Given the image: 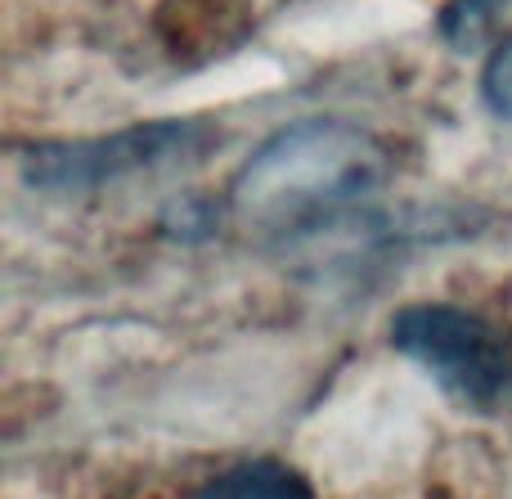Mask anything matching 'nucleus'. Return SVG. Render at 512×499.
<instances>
[{"mask_svg":"<svg viewBox=\"0 0 512 499\" xmlns=\"http://www.w3.org/2000/svg\"><path fill=\"white\" fill-rule=\"evenodd\" d=\"M382 176V149L346 122L279 131L234 180V212L265 230H297L342 212Z\"/></svg>","mask_w":512,"mask_h":499,"instance_id":"nucleus-1","label":"nucleus"},{"mask_svg":"<svg viewBox=\"0 0 512 499\" xmlns=\"http://www.w3.org/2000/svg\"><path fill=\"white\" fill-rule=\"evenodd\" d=\"M391 342L463 405L499 410L512 401V351L477 315L454 306H409L391 324Z\"/></svg>","mask_w":512,"mask_h":499,"instance_id":"nucleus-2","label":"nucleus"},{"mask_svg":"<svg viewBox=\"0 0 512 499\" xmlns=\"http://www.w3.org/2000/svg\"><path fill=\"white\" fill-rule=\"evenodd\" d=\"M212 140V131L198 122H153L135 131L108 135V140H81V144H54V149H32L27 158V180L41 189H95L104 180L131 176V171L158 167L171 158H189Z\"/></svg>","mask_w":512,"mask_h":499,"instance_id":"nucleus-3","label":"nucleus"},{"mask_svg":"<svg viewBox=\"0 0 512 499\" xmlns=\"http://www.w3.org/2000/svg\"><path fill=\"white\" fill-rule=\"evenodd\" d=\"M194 499H315L310 486L283 464H239L212 477Z\"/></svg>","mask_w":512,"mask_h":499,"instance_id":"nucleus-4","label":"nucleus"},{"mask_svg":"<svg viewBox=\"0 0 512 499\" xmlns=\"http://www.w3.org/2000/svg\"><path fill=\"white\" fill-rule=\"evenodd\" d=\"M499 5H504V0H454L441 18V32L450 36L454 45H472L490 27V18H495Z\"/></svg>","mask_w":512,"mask_h":499,"instance_id":"nucleus-5","label":"nucleus"},{"mask_svg":"<svg viewBox=\"0 0 512 499\" xmlns=\"http://www.w3.org/2000/svg\"><path fill=\"white\" fill-rule=\"evenodd\" d=\"M481 90H486V104L495 108L499 117L512 122V41H504L495 50V59L486 63V77H481Z\"/></svg>","mask_w":512,"mask_h":499,"instance_id":"nucleus-6","label":"nucleus"}]
</instances>
